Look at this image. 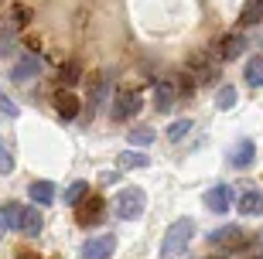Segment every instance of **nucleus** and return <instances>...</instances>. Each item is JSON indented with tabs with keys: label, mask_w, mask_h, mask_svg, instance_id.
<instances>
[{
	"label": "nucleus",
	"mask_w": 263,
	"mask_h": 259,
	"mask_svg": "<svg viewBox=\"0 0 263 259\" xmlns=\"http://www.w3.org/2000/svg\"><path fill=\"white\" fill-rule=\"evenodd\" d=\"M175 96H178L175 78H157V82H154V106H157V113H167L171 103H175Z\"/></svg>",
	"instance_id": "7"
},
{
	"label": "nucleus",
	"mask_w": 263,
	"mask_h": 259,
	"mask_svg": "<svg viewBox=\"0 0 263 259\" xmlns=\"http://www.w3.org/2000/svg\"><path fill=\"white\" fill-rule=\"evenodd\" d=\"M188 130H192V119H175V123L167 126V140L171 144H178V140H185Z\"/></svg>",
	"instance_id": "25"
},
{
	"label": "nucleus",
	"mask_w": 263,
	"mask_h": 259,
	"mask_svg": "<svg viewBox=\"0 0 263 259\" xmlns=\"http://www.w3.org/2000/svg\"><path fill=\"white\" fill-rule=\"evenodd\" d=\"M103 211H106V202H103L99 194L86 198V202L79 205V225H96V222L103 218Z\"/></svg>",
	"instance_id": "8"
},
{
	"label": "nucleus",
	"mask_w": 263,
	"mask_h": 259,
	"mask_svg": "<svg viewBox=\"0 0 263 259\" xmlns=\"http://www.w3.org/2000/svg\"><path fill=\"white\" fill-rule=\"evenodd\" d=\"M0 222H4L7 229H24V205L7 202L4 208H0Z\"/></svg>",
	"instance_id": "16"
},
{
	"label": "nucleus",
	"mask_w": 263,
	"mask_h": 259,
	"mask_svg": "<svg viewBox=\"0 0 263 259\" xmlns=\"http://www.w3.org/2000/svg\"><path fill=\"white\" fill-rule=\"evenodd\" d=\"M24 232L28 235H38L41 232V211L38 208H24Z\"/></svg>",
	"instance_id": "26"
},
{
	"label": "nucleus",
	"mask_w": 263,
	"mask_h": 259,
	"mask_svg": "<svg viewBox=\"0 0 263 259\" xmlns=\"http://www.w3.org/2000/svg\"><path fill=\"white\" fill-rule=\"evenodd\" d=\"M144 208H147V194H144V188H123V191L117 194V202H113L117 218H123V222L140 218V215H144Z\"/></svg>",
	"instance_id": "2"
},
{
	"label": "nucleus",
	"mask_w": 263,
	"mask_h": 259,
	"mask_svg": "<svg viewBox=\"0 0 263 259\" xmlns=\"http://www.w3.org/2000/svg\"><path fill=\"white\" fill-rule=\"evenodd\" d=\"M215 106H219V109H233V106H236V89L222 86V89H219V96H215Z\"/></svg>",
	"instance_id": "27"
},
{
	"label": "nucleus",
	"mask_w": 263,
	"mask_h": 259,
	"mask_svg": "<svg viewBox=\"0 0 263 259\" xmlns=\"http://www.w3.org/2000/svg\"><path fill=\"white\" fill-rule=\"evenodd\" d=\"M246 82L250 86H263V55H253L250 62H246Z\"/></svg>",
	"instance_id": "22"
},
{
	"label": "nucleus",
	"mask_w": 263,
	"mask_h": 259,
	"mask_svg": "<svg viewBox=\"0 0 263 259\" xmlns=\"http://www.w3.org/2000/svg\"><path fill=\"white\" fill-rule=\"evenodd\" d=\"M256 259H263V252H260V256H256Z\"/></svg>",
	"instance_id": "33"
},
{
	"label": "nucleus",
	"mask_w": 263,
	"mask_h": 259,
	"mask_svg": "<svg viewBox=\"0 0 263 259\" xmlns=\"http://www.w3.org/2000/svg\"><path fill=\"white\" fill-rule=\"evenodd\" d=\"M117 252V239L113 235H96L82 246V259H109Z\"/></svg>",
	"instance_id": "4"
},
{
	"label": "nucleus",
	"mask_w": 263,
	"mask_h": 259,
	"mask_svg": "<svg viewBox=\"0 0 263 259\" xmlns=\"http://www.w3.org/2000/svg\"><path fill=\"white\" fill-rule=\"evenodd\" d=\"M4 229H7V225H4V222H0V239H4Z\"/></svg>",
	"instance_id": "32"
},
{
	"label": "nucleus",
	"mask_w": 263,
	"mask_h": 259,
	"mask_svg": "<svg viewBox=\"0 0 263 259\" xmlns=\"http://www.w3.org/2000/svg\"><path fill=\"white\" fill-rule=\"evenodd\" d=\"M109 86H113V78H109V72H99V75H96V82L89 86V103H92V113H96L99 106L106 103V96H109Z\"/></svg>",
	"instance_id": "12"
},
{
	"label": "nucleus",
	"mask_w": 263,
	"mask_h": 259,
	"mask_svg": "<svg viewBox=\"0 0 263 259\" xmlns=\"http://www.w3.org/2000/svg\"><path fill=\"white\" fill-rule=\"evenodd\" d=\"M14 17H17L21 28H24V24H31V7H14Z\"/></svg>",
	"instance_id": "30"
},
{
	"label": "nucleus",
	"mask_w": 263,
	"mask_h": 259,
	"mask_svg": "<svg viewBox=\"0 0 263 259\" xmlns=\"http://www.w3.org/2000/svg\"><path fill=\"white\" fill-rule=\"evenodd\" d=\"M130 144H134V147H151V144H154V130H151V126H137V130H130Z\"/></svg>",
	"instance_id": "24"
},
{
	"label": "nucleus",
	"mask_w": 263,
	"mask_h": 259,
	"mask_svg": "<svg viewBox=\"0 0 263 259\" xmlns=\"http://www.w3.org/2000/svg\"><path fill=\"white\" fill-rule=\"evenodd\" d=\"M229 205H233V191H229V184H215V188H209V191H205V208H209V211L226 215V211H229Z\"/></svg>",
	"instance_id": "5"
},
{
	"label": "nucleus",
	"mask_w": 263,
	"mask_h": 259,
	"mask_svg": "<svg viewBox=\"0 0 263 259\" xmlns=\"http://www.w3.org/2000/svg\"><path fill=\"white\" fill-rule=\"evenodd\" d=\"M86 194H89V184L86 181H72L65 188L62 198H65V205H82V202H86Z\"/></svg>",
	"instance_id": "21"
},
{
	"label": "nucleus",
	"mask_w": 263,
	"mask_h": 259,
	"mask_svg": "<svg viewBox=\"0 0 263 259\" xmlns=\"http://www.w3.org/2000/svg\"><path fill=\"white\" fill-rule=\"evenodd\" d=\"M246 48V38L243 34H226V38H219V51L215 55L222 58V62H233V58H239Z\"/></svg>",
	"instance_id": "10"
},
{
	"label": "nucleus",
	"mask_w": 263,
	"mask_h": 259,
	"mask_svg": "<svg viewBox=\"0 0 263 259\" xmlns=\"http://www.w3.org/2000/svg\"><path fill=\"white\" fill-rule=\"evenodd\" d=\"M140 106H144V96H140L137 89H123V92H117V99H113V119H134V116L140 113Z\"/></svg>",
	"instance_id": "3"
},
{
	"label": "nucleus",
	"mask_w": 263,
	"mask_h": 259,
	"mask_svg": "<svg viewBox=\"0 0 263 259\" xmlns=\"http://www.w3.org/2000/svg\"><path fill=\"white\" fill-rule=\"evenodd\" d=\"M147 164H151V157H147V154L123 150V154L117 157V171H140V167H147Z\"/></svg>",
	"instance_id": "17"
},
{
	"label": "nucleus",
	"mask_w": 263,
	"mask_h": 259,
	"mask_svg": "<svg viewBox=\"0 0 263 259\" xmlns=\"http://www.w3.org/2000/svg\"><path fill=\"white\" fill-rule=\"evenodd\" d=\"M0 113H4V116H17V113H21V106L14 103V99H10L4 89H0Z\"/></svg>",
	"instance_id": "28"
},
{
	"label": "nucleus",
	"mask_w": 263,
	"mask_h": 259,
	"mask_svg": "<svg viewBox=\"0 0 263 259\" xmlns=\"http://www.w3.org/2000/svg\"><path fill=\"white\" fill-rule=\"evenodd\" d=\"M17 31H21V24H17L14 14L10 17H0V55H7V48H10V41H14Z\"/></svg>",
	"instance_id": "19"
},
{
	"label": "nucleus",
	"mask_w": 263,
	"mask_h": 259,
	"mask_svg": "<svg viewBox=\"0 0 263 259\" xmlns=\"http://www.w3.org/2000/svg\"><path fill=\"white\" fill-rule=\"evenodd\" d=\"M239 211H243V215H250V218L263 215V191H246L243 198H239Z\"/></svg>",
	"instance_id": "20"
},
{
	"label": "nucleus",
	"mask_w": 263,
	"mask_h": 259,
	"mask_svg": "<svg viewBox=\"0 0 263 259\" xmlns=\"http://www.w3.org/2000/svg\"><path fill=\"white\" fill-rule=\"evenodd\" d=\"M209 239H212L215 246H222V249H243L246 246V232L236 229V225H226V229H215Z\"/></svg>",
	"instance_id": "6"
},
{
	"label": "nucleus",
	"mask_w": 263,
	"mask_h": 259,
	"mask_svg": "<svg viewBox=\"0 0 263 259\" xmlns=\"http://www.w3.org/2000/svg\"><path fill=\"white\" fill-rule=\"evenodd\" d=\"M17 259H38V252H31V249H21Z\"/></svg>",
	"instance_id": "31"
},
{
	"label": "nucleus",
	"mask_w": 263,
	"mask_h": 259,
	"mask_svg": "<svg viewBox=\"0 0 263 259\" xmlns=\"http://www.w3.org/2000/svg\"><path fill=\"white\" fill-rule=\"evenodd\" d=\"M195 235V222L192 218H178L171 229L164 232V242H161V259H175L188 249V242Z\"/></svg>",
	"instance_id": "1"
},
{
	"label": "nucleus",
	"mask_w": 263,
	"mask_h": 259,
	"mask_svg": "<svg viewBox=\"0 0 263 259\" xmlns=\"http://www.w3.org/2000/svg\"><path fill=\"white\" fill-rule=\"evenodd\" d=\"M28 194H31V202H34V205H51V202H55V184H51V181H31Z\"/></svg>",
	"instance_id": "14"
},
{
	"label": "nucleus",
	"mask_w": 263,
	"mask_h": 259,
	"mask_svg": "<svg viewBox=\"0 0 263 259\" xmlns=\"http://www.w3.org/2000/svg\"><path fill=\"white\" fill-rule=\"evenodd\" d=\"M215 75H219L215 62H209L205 55H195V58H192V78H195V82L209 86V82H215Z\"/></svg>",
	"instance_id": "11"
},
{
	"label": "nucleus",
	"mask_w": 263,
	"mask_h": 259,
	"mask_svg": "<svg viewBox=\"0 0 263 259\" xmlns=\"http://www.w3.org/2000/svg\"><path fill=\"white\" fill-rule=\"evenodd\" d=\"M14 171V157H10V150L4 144H0V174H10Z\"/></svg>",
	"instance_id": "29"
},
{
	"label": "nucleus",
	"mask_w": 263,
	"mask_h": 259,
	"mask_svg": "<svg viewBox=\"0 0 263 259\" xmlns=\"http://www.w3.org/2000/svg\"><path fill=\"white\" fill-rule=\"evenodd\" d=\"M79 78H82V65H79V62H65V65L59 68V82L62 86H76Z\"/></svg>",
	"instance_id": "23"
},
{
	"label": "nucleus",
	"mask_w": 263,
	"mask_h": 259,
	"mask_svg": "<svg viewBox=\"0 0 263 259\" xmlns=\"http://www.w3.org/2000/svg\"><path fill=\"white\" fill-rule=\"evenodd\" d=\"M212 259H219V256H212Z\"/></svg>",
	"instance_id": "34"
},
{
	"label": "nucleus",
	"mask_w": 263,
	"mask_h": 259,
	"mask_svg": "<svg viewBox=\"0 0 263 259\" xmlns=\"http://www.w3.org/2000/svg\"><path fill=\"white\" fill-rule=\"evenodd\" d=\"M38 68H41V62L34 55H28V58H21L17 65L10 68V78H14V82H28V78L38 75Z\"/></svg>",
	"instance_id": "13"
},
{
	"label": "nucleus",
	"mask_w": 263,
	"mask_h": 259,
	"mask_svg": "<svg viewBox=\"0 0 263 259\" xmlns=\"http://www.w3.org/2000/svg\"><path fill=\"white\" fill-rule=\"evenodd\" d=\"M55 113L62 119H76L79 116V99L72 92H55Z\"/></svg>",
	"instance_id": "15"
},
{
	"label": "nucleus",
	"mask_w": 263,
	"mask_h": 259,
	"mask_svg": "<svg viewBox=\"0 0 263 259\" xmlns=\"http://www.w3.org/2000/svg\"><path fill=\"white\" fill-rule=\"evenodd\" d=\"M260 21H263V0H246L243 10H239V24L243 28H253Z\"/></svg>",
	"instance_id": "18"
},
{
	"label": "nucleus",
	"mask_w": 263,
	"mask_h": 259,
	"mask_svg": "<svg viewBox=\"0 0 263 259\" xmlns=\"http://www.w3.org/2000/svg\"><path fill=\"white\" fill-rule=\"evenodd\" d=\"M253 157H256V144L253 140H239V144L229 150V164L239 167V171H246V167L253 164Z\"/></svg>",
	"instance_id": "9"
}]
</instances>
